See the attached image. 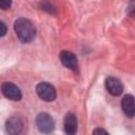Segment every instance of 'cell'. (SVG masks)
<instances>
[{"label":"cell","instance_id":"30bf717a","mask_svg":"<svg viewBox=\"0 0 135 135\" xmlns=\"http://www.w3.org/2000/svg\"><path fill=\"white\" fill-rule=\"evenodd\" d=\"M12 5V0H0V8L8 9Z\"/></svg>","mask_w":135,"mask_h":135},{"label":"cell","instance_id":"8992f818","mask_svg":"<svg viewBox=\"0 0 135 135\" xmlns=\"http://www.w3.org/2000/svg\"><path fill=\"white\" fill-rule=\"evenodd\" d=\"M105 89L112 96H119L123 91V84L115 77H108L105 79Z\"/></svg>","mask_w":135,"mask_h":135},{"label":"cell","instance_id":"6da1fadb","mask_svg":"<svg viewBox=\"0 0 135 135\" xmlns=\"http://www.w3.org/2000/svg\"><path fill=\"white\" fill-rule=\"evenodd\" d=\"M14 30L19 40L24 43L31 42L35 38V35H36L35 25L32 23V21L25 18L17 19L14 24Z\"/></svg>","mask_w":135,"mask_h":135},{"label":"cell","instance_id":"9c48e42d","mask_svg":"<svg viewBox=\"0 0 135 135\" xmlns=\"http://www.w3.org/2000/svg\"><path fill=\"white\" fill-rule=\"evenodd\" d=\"M121 108H122V111L123 113L132 118L134 117V114H135V107H134V97L130 94L126 95L122 100H121Z\"/></svg>","mask_w":135,"mask_h":135},{"label":"cell","instance_id":"7c38bea8","mask_svg":"<svg viewBox=\"0 0 135 135\" xmlns=\"http://www.w3.org/2000/svg\"><path fill=\"white\" fill-rule=\"evenodd\" d=\"M93 133L94 134H96V133H105V134H108V132L104 131V130H102V129H96V130L93 131Z\"/></svg>","mask_w":135,"mask_h":135},{"label":"cell","instance_id":"5b68a950","mask_svg":"<svg viewBox=\"0 0 135 135\" xmlns=\"http://www.w3.org/2000/svg\"><path fill=\"white\" fill-rule=\"evenodd\" d=\"M59 57H60L61 63L65 68L70 69V70H72L74 72H76L78 70V61H77V57H76L75 54H73L70 51L63 50V51H61Z\"/></svg>","mask_w":135,"mask_h":135},{"label":"cell","instance_id":"ba28073f","mask_svg":"<svg viewBox=\"0 0 135 135\" xmlns=\"http://www.w3.org/2000/svg\"><path fill=\"white\" fill-rule=\"evenodd\" d=\"M77 117L73 113H68L63 120V129L64 132L69 135H73L77 132Z\"/></svg>","mask_w":135,"mask_h":135},{"label":"cell","instance_id":"52a82bcc","mask_svg":"<svg viewBox=\"0 0 135 135\" xmlns=\"http://www.w3.org/2000/svg\"><path fill=\"white\" fill-rule=\"evenodd\" d=\"M23 128V121L18 116H12L9 117L5 122V130L8 134L15 135L19 134Z\"/></svg>","mask_w":135,"mask_h":135},{"label":"cell","instance_id":"3957f363","mask_svg":"<svg viewBox=\"0 0 135 135\" xmlns=\"http://www.w3.org/2000/svg\"><path fill=\"white\" fill-rule=\"evenodd\" d=\"M36 124L40 132L42 133H51L54 131L55 122L51 115L47 113H40L36 117Z\"/></svg>","mask_w":135,"mask_h":135},{"label":"cell","instance_id":"8fae6325","mask_svg":"<svg viewBox=\"0 0 135 135\" xmlns=\"http://www.w3.org/2000/svg\"><path fill=\"white\" fill-rule=\"evenodd\" d=\"M7 32V27L3 21H0V37H3Z\"/></svg>","mask_w":135,"mask_h":135},{"label":"cell","instance_id":"7a4b0ae2","mask_svg":"<svg viewBox=\"0 0 135 135\" xmlns=\"http://www.w3.org/2000/svg\"><path fill=\"white\" fill-rule=\"evenodd\" d=\"M36 93L40 99L44 101H53L56 98V90L49 82H40L36 86Z\"/></svg>","mask_w":135,"mask_h":135},{"label":"cell","instance_id":"277c9868","mask_svg":"<svg viewBox=\"0 0 135 135\" xmlns=\"http://www.w3.org/2000/svg\"><path fill=\"white\" fill-rule=\"evenodd\" d=\"M1 92L7 99L11 100L18 101L22 97V93L20 89L13 82H3L1 84Z\"/></svg>","mask_w":135,"mask_h":135}]
</instances>
